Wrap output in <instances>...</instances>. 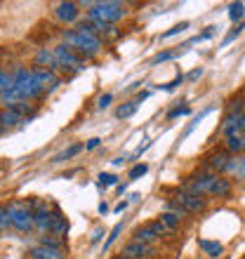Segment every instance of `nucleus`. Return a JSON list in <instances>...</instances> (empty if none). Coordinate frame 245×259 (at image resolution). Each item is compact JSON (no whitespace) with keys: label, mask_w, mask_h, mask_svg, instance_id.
<instances>
[{"label":"nucleus","mask_w":245,"mask_h":259,"mask_svg":"<svg viewBox=\"0 0 245 259\" xmlns=\"http://www.w3.org/2000/svg\"><path fill=\"white\" fill-rule=\"evenodd\" d=\"M64 45L83 57H95L102 50V38L85 33V31H78V28H68V31H64Z\"/></svg>","instance_id":"1"},{"label":"nucleus","mask_w":245,"mask_h":259,"mask_svg":"<svg viewBox=\"0 0 245 259\" xmlns=\"http://www.w3.org/2000/svg\"><path fill=\"white\" fill-rule=\"evenodd\" d=\"M90 7H92L90 10V21H99V24H116V21H120L128 14V7L123 3H113V0L92 3Z\"/></svg>","instance_id":"2"},{"label":"nucleus","mask_w":245,"mask_h":259,"mask_svg":"<svg viewBox=\"0 0 245 259\" xmlns=\"http://www.w3.org/2000/svg\"><path fill=\"white\" fill-rule=\"evenodd\" d=\"M12 80L19 90V97L21 102H26V99H35V97H40L45 90L40 88V82L35 78V71H28V68H17L12 73Z\"/></svg>","instance_id":"3"},{"label":"nucleus","mask_w":245,"mask_h":259,"mask_svg":"<svg viewBox=\"0 0 245 259\" xmlns=\"http://www.w3.org/2000/svg\"><path fill=\"white\" fill-rule=\"evenodd\" d=\"M10 222H12V226L17 229V231L21 233H28L31 229H35V219H33V210L28 207V205L19 203V200H14L10 207Z\"/></svg>","instance_id":"4"},{"label":"nucleus","mask_w":245,"mask_h":259,"mask_svg":"<svg viewBox=\"0 0 245 259\" xmlns=\"http://www.w3.org/2000/svg\"><path fill=\"white\" fill-rule=\"evenodd\" d=\"M165 224L160 222V219H156V222H151V224H146V226H139L135 231V238L132 240H137V243H144V245H153L160 236H165Z\"/></svg>","instance_id":"5"},{"label":"nucleus","mask_w":245,"mask_h":259,"mask_svg":"<svg viewBox=\"0 0 245 259\" xmlns=\"http://www.w3.org/2000/svg\"><path fill=\"white\" fill-rule=\"evenodd\" d=\"M222 135L229 137H238L245 135V113L243 111H229L222 120Z\"/></svg>","instance_id":"6"},{"label":"nucleus","mask_w":245,"mask_h":259,"mask_svg":"<svg viewBox=\"0 0 245 259\" xmlns=\"http://www.w3.org/2000/svg\"><path fill=\"white\" fill-rule=\"evenodd\" d=\"M55 57H57V64L61 68H66V71H80L83 68V59L71 48H66V45H57Z\"/></svg>","instance_id":"7"},{"label":"nucleus","mask_w":245,"mask_h":259,"mask_svg":"<svg viewBox=\"0 0 245 259\" xmlns=\"http://www.w3.org/2000/svg\"><path fill=\"white\" fill-rule=\"evenodd\" d=\"M28 257L31 259H66V254L59 247H48V245H43V243H38V245H33L28 250Z\"/></svg>","instance_id":"8"},{"label":"nucleus","mask_w":245,"mask_h":259,"mask_svg":"<svg viewBox=\"0 0 245 259\" xmlns=\"http://www.w3.org/2000/svg\"><path fill=\"white\" fill-rule=\"evenodd\" d=\"M177 203L184 207V212H203L205 210V198L193 196V193H179Z\"/></svg>","instance_id":"9"},{"label":"nucleus","mask_w":245,"mask_h":259,"mask_svg":"<svg viewBox=\"0 0 245 259\" xmlns=\"http://www.w3.org/2000/svg\"><path fill=\"white\" fill-rule=\"evenodd\" d=\"M205 163H208V167L215 170V175H217V172H226V167H229V163H231V156H229L226 151H217V153L208 156Z\"/></svg>","instance_id":"10"},{"label":"nucleus","mask_w":245,"mask_h":259,"mask_svg":"<svg viewBox=\"0 0 245 259\" xmlns=\"http://www.w3.org/2000/svg\"><path fill=\"white\" fill-rule=\"evenodd\" d=\"M78 12H80V10H78L75 3H59V5H57V19L66 21V24L78 19Z\"/></svg>","instance_id":"11"},{"label":"nucleus","mask_w":245,"mask_h":259,"mask_svg":"<svg viewBox=\"0 0 245 259\" xmlns=\"http://www.w3.org/2000/svg\"><path fill=\"white\" fill-rule=\"evenodd\" d=\"M33 71H35V78H38L43 90H52L59 85V78L55 75V71H48V68H33Z\"/></svg>","instance_id":"12"},{"label":"nucleus","mask_w":245,"mask_h":259,"mask_svg":"<svg viewBox=\"0 0 245 259\" xmlns=\"http://www.w3.org/2000/svg\"><path fill=\"white\" fill-rule=\"evenodd\" d=\"M52 236H57V238H66V233H68V222L66 217L61 214L59 207H55V219H52Z\"/></svg>","instance_id":"13"},{"label":"nucleus","mask_w":245,"mask_h":259,"mask_svg":"<svg viewBox=\"0 0 245 259\" xmlns=\"http://www.w3.org/2000/svg\"><path fill=\"white\" fill-rule=\"evenodd\" d=\"M35 64H38V66H40V68H48V71H52V68H55V66H59V64H57V57H55V52H50L48 48H45V50H40V52L35 55Z\"/></svg>","instance_id":"14"},{"label":"nucleus","mask_w":245,"mask_h":259,"mask_svg":"<svg viewBox=\"0 0 245 259\" xmlns=\"http://www.w3.org/2000/svg\"><path fill=\"white\" fill-rule=\"evenodd\" d=\"M198 247H200V250H203L208 257H219V254L224 252L222 243H217V240H205V238H200V240H198Z\"/></svg>","instance_id":"15"},{"label":"nucleus","mask_w":245,"mask_h":259,"mask_svg":"<svg viewBox=\"0 0 245 259\" xmlns=\"http://www.w3.org/2000/svg\"><path fill=\"white\" fill-rule=\"evenodd\" d=\"M226 151H231V153H240L245 151V135H238V137H229L224 142Z\"/></svg>","instance_id":"16"},{"label":"nucleus","mask_w":245,"mask_h":259,"mask_svg":"<svg viewBox=\"0 0 245 259\" xmlns=\"http://www.w3.org/2000/svg\"><path fill=\"white\" fill-rule=\"evenodd\" d=\"M83 149H85L83 144H73L71 149H66V151H61V153H57V156L52 158V163H61V160H68V158H73L75 153H80Z\"/></svg>","instance_id":"17"},{"label":"nucleus","mask_w":245,"mask_h":259,"mask_svg":"<svg viewBox=\"0 0 245 259\" xmlns=\"http://www.w3.org/2000/svg\"><path fill=\"white\" fill-rule=\"evenodd\" d=\"M137 99H132V102H125L123 106H118V111H116V116L118 118H130V116H135L137 113Z\"/></svg>","instance_id":"18"},{"label":"nucleus","mask_w":245,"mask_h":259,"mask_svg":"<svg viewBox=\"0 0 245 259\" xmlns=\"http://www.w3.org/2000/svg\"><path fill=\"white\" fill-rule=\"evenodd\" d=\"M226 172H231V175H236V177H245V158H231V163H229Z\"/></svg>","instance_id":"19"},{"label":"nucleus","mask_w":245,"mask_h":259,"mask_svg":"<svg viewBox=\"0 0 245 259\" xmlns=\"http://www.w3.org/2000/svg\"><path fill=\"white\" fill-rule=\"evenodd\" d=\"M10 111H14L19 118H24V120H26V118L33 113V106H31V104H26V102H17V104H12V106H10Z\"/></svg>","instance_id":"20"},{"label":"nucleus","mask_w":245,"mask_h":259,"mask_svg":"<svg viewBox=\"0 0 245 259\" xmlns=\"http://www.w3.org/2000/svg\"><path fill=\"white\" fill-rule=\"evenodd\" d=\"M245 17V5L243 3H231L229 5V19L236 24V21H240Z\"/></svg>","instance_id":"21"},{"label":"nucleus","mask_w":245,"mask_h":259,"mask_svg":"<svg viewBox=\"0 0 245 259\" xmlns=\"http://www.w3.org/2000/svg\"><path fill=\"white\" fill-rule=\"evenodd\" d=\"M160 222H163L165 224V229H175V226H179V222H182V217H179V214H175V212H163V214H160Z\"/></svg>","instance_id":"22"},{"label":"nucleus","mask_w":245,"mask_h":259,"mask_svg":"<svg viewBox=\"0 0 245 259\" xmlns=\"http://www.w3.org/2000/svg\"><path fill=\"white\" fill-rule=\"evenodd\" d=\"M0 118H3V125H5V127H12V125H17V123H21V120H24V118H19L14 111H10V109L3 111V113H0Z\"/></svg>","instance_id":"23"},{"label":"nucleus","mask_w":245,"mask_h":259,"mask_svg":"<svg viewBox=\"0 0 245 259\" xmlns=\"http://www.w3.org/2000/svg\"><path fill=\"white\" fill-rule=\"evenodd\" d=\"M177 55H179V50H165V52H160V55H156L153 59H151V66L163 64V62H170V59H175Z\"/></svg>","instance_id":"24"},{"label":"nucleus","mask_w":245,"mask_h":259,"mask_svg":"<svg viewBox=\"0 0 245 259\" xmlns=\"http://www.w3.org/2000/svg\"><path fill=\"white\" fill-rule=\"evenodd\" d=\"M146 172H149V165H146V163H139V165H135V167H132V170H130L128 179H130V182H135V179L144 177V175H146Z\"/></svg>","instance_id":"25"},{"label":"nucleus","mask_w":245,"mask_h":259,"mask_svg":"<svg viewBox=\"0 0 245 259\" xmlns=\"http://www.w3.org/2000/svg\"><path fill=\"white\" fill-rule=\"evenodd\" d=\"M120 231H123V222H118V224L111 229V233H109V238H106V243H104V252H106V250H109V247L116 243V238L120 236Z\"/></svg>","instance_id":"26"},{"label":"nucleus","mask_w":245,"mask_h":259,"mask_svg":"<svg viewBox=\"0 0 245 259\" xmlns=\"http://www.w3.org/2000/svg\"><path fill=\"white\" fill-rule=\"evenodd\" d=\"M97 179H99V186H102V189H106V186H118V177L116 175H109V172H102Z\"/></svg>","instance_id":"27"},{"label":"nucleus","mask_w":245,"mask_h":259,"mask_svg":"<svg viewBox=\"0 0 245 259\" xmlns=\"http://www.w3.org/2000/svg\"><path fill=\"white\" fill-rule=\"evenodd\" d=\"M10 226H12V222H10V210H7L5 205H0V231H5Z\"/></svg>","instance_id":"28"},{"label":"nucleus","mask_w":245,"mask_h":259,"mask_svg":"<svg viewBox=\"0 0 245 259\" xmlns=\"http://www.w3.org/2000/svg\"><path fill=\"white\" fill-rule=\"evenodd\" d=\"M243 31H245V24H236V28H233L231 33H229V35H226V38H224V40H222V45H224V48H226V45H229V42H233V40H236V38H238V35L243 33Z\"/></svg>","instance_id":"29"},{"label":"nucleus","mask_w":245,"mask_h":259,"mask_svg":"<svg viewBox=\"0 0 245 259\" xmlns=\"http://www.w3.org/2000/svg\"><path fill=\"white\" fill-rule=\"evenodd\" d=\"M186 28H189V21H182V24H177V26H172L170 31H165L163 35H160V38H172V35H177V33H182V31H186Z\"/></svg>","instance_id":"30"},{"label":"nucleus","mask_w":245,"mask_h":259,"mask_svg":"<svg viewBox=\"0 0 245 259\" xmlns=\"http://www.w3.org/2000/svg\"><path fill=\"white\" fill-rule=\"evenodd\" d=\"M40 243L48 247H59V250H64V238H50V236H45Z\"/></svg>","instance_id":"31"},{"label":"nucleus","mask_w":245,"mask_h":259,"mask_svg":"<svg viewBox=\"0 0 245 259\" xmlns=\"http://www.w3.org/2000/svg\"><path fill=\"white\" fill-rule=\"evenodd\" d=\"M182 82H184V75H182V73H177V78H175V80L168 82V85H160V88H163L165 92H172V90H177L179 85H182Z\"/></svg>","instance_id":"32"},{"label":"nucleus","mask_w":245,"mask_h":259,"mask_svg":"<svg viewBox=\"0 0 245 259\" xmlns=\"http://www.w3.org/2000/svg\"><path fill=\"white\" fill-rule=\"evenodd\" d=\"M7 85H12V75L5 73V71H0V92H3Z\"/></svg>","instance_id":"33"},{"label":"nucleus","mask_w":245,"mask_h":259,"mask_svg":"<svg viewBox=\"0 0 245 259\" xmlns=\"http://www.w3.org/2000/svg\"><path fill=\"white\" fill-rule=\"evenodd\" d=\"M189 106H177V109H172L170 113H168V118H177V116H186L189 113Z\"/></svg>","instance_id":"34"},{"label":"nucleus","mask_w":245,"mask_h":259,"mask_svg":"<svg viewBox=\"0 0 245 259\" xmlns=\"http://www.w3.org/2000/svg\"><path fill=\"white\" fill-rule=\"evenodd\" d=\"M111 99H113V95H102L99 97V102H97V106H99V109H106V106L111 104Z\"/></svg>","instance_id":"35"},{"label":"nucleus","mask_w":245,"mask_h":259,"mask_svg":"<svg viewBox=\"0 0 245 259\" xmlns=\"http://www.w3.org/2000/svg\"><path fill=\"white\" fill-rule=\"evenodd\" d=\"M99 144H102V139H99V137H92V139H90V142L85 144V149H88V151H92V149H97Z\"/></svg>","instance_id":"36"},{"label":"nucleus","mask_w":245,"mask_h":259,"mask_svg":"<svg viewBox=\"0 0 245 259\" xmlns=\"http://www.w3.org/2000/svg\"><path fill=\"white\" fill-rule=\"evenodd\" d=\"M102 236H104V229H102V226H97L95 231H92V238H90V240H92V243H97V240L102 238Z\"/></svg>","instance_id":"37"},{"label":"nucleus","mask_w":245,"mask_h":259,"mask_svg":"<svg viewBox=\"0 0 245 259\" xmlns=\"http://www.w3.org/2000/svg\"><path fill=\"white\" fill-rule=\"evenodd\" d=\"M200 75H203V68H196V71H191L189 73V80H198Z\"/></svg>","instance_id":"38"},{"label":"nucleus","mask_w":245,"mask_h":259,"mask_svg":"<svg viewBox=\"0 0 245 259\" xmlns=\"http://www.w3.org/2000/svg\"><path fill=\"white\" fill-rule=\"evenodd\" d=\"M128 203H130V200H123V203H118L116 207H113V212H123L125 207H128Z\"/></svg>","instance_id":"39"},{"label":"nucleus","mask_w":245,"mask_h":259,"mask_svg":"<svg viewBox=\"0 0 245 259\" xmlns=\"http://www.w3.org/2000/svg\"><path fill=\"white\" fill-rule=\"evenodd\" d=\"M144 99H149V92H139V95H137V104H142Z\"/></svg>","instance_id":"40"},{"label":"nucleus","mask_w":245,"mask_h":259,"mask_svg":"<svg viewBox=\"0 0 245 259\" xmlns=\"http://www.w3.org/2000/svg\"><path fill=\"white\" fill-rule=\"evenodd\" d=\"M128 160V156H118V158H113V165H123Z\"/></svg>","instance_id":"41"},{"label":"nucleus","mask_w":245,"mask_h":259,"mask_svg":"<svg viewBox=\"0 0 245 259\" xmlns=\"http://www.w3.org/2000/svg\"><path fill=\"white\" fill-rule=\"evenodd\" d=\"M99 212H102V214H104V212H109V205H106V203H99Z\"/></svg>","instance_id":"42"},{"label":"nucleus","mask_w":245,"mask_h":259,"mask_svg":"<svg viewBox=\"0 0 245 259\" xmlns=\"http://www.w3.org/2000/svg\"><path fill=\"white\" fill-rule=\"evenodd\" d=\"M3 130H5V125H3V118H0V132H3Z\"/></svg>","instance_id":"43"},{"label":"nucleus","mask_w":245,"mask_h":259,"mask_svg":"<svg viewBox=\"0 0 245 259\" xmlns=\"http://www.w3.org/2000/svg\"><path fill=\"white\" fill-rule=\"evenodd\" d=\"M243 113H245V99H243Z\"/></svg>","instance_id":"44"}]
</instances>
